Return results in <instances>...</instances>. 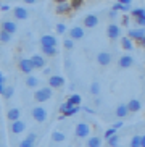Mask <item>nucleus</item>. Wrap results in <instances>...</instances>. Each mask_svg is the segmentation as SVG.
Wrapping results in <instances>:
<instances>
[{"label":"nucleus","mask_w":145,"mask_h":147,"mask_svg":"<svg viewBox=\"0 0 145 147\" xmlns=\"http://www.w3.org/2000/svg\"><path fill=\"white\" fill-rule=\"evenodd\" d=\"M113 10H115V11H129L131 7H129V5H123V3L118 2L116 5H113Z\"/></svg>","instance_id":"32"},{"label":"nucleus","mask_w":145,"mask_h":147,"mask_svg":"<svg viewBox=\"0 0 145 147\" xmlns=\"http://www.w3.org/2000/svg\"><path fill=\"white\" fill-rule=\"evenodd\" d=\"M128 108H129V112H132V113H136V112H139L142 108V104H140V100H137V99H132V100H129L128 102Z\"/></svg>","instance_id":"20"},{"label":"nucleus","mask_w":145,"mask_h":147,"mask_svg":"<svg viewBox=\"0 0 145 147\" xmlns=\"http://www.w3.org/2000/svg\"><path fill=\"white\" fill-rule=\"evenodd\" d=\"M131 15H132L134 18H142V16H145V8H134L132 11H131Z\"/></svg>","instance_id":"34"},{"label":"nucleus","mask_w":145,"mask_h":147,"mask_svg":"<svg viewBox=\"0 0 145 147\" xmlns=\"http://www.w3.org/2000/svg\"><path fill=\"white\" fill-rule=\"evenodd\" d=\"M36 139H37V134H36V133H29L21 141V142H19V147H34Z\"/></svg>","instance_id":"9"},{"label":"nucleus","mask_w":145,"mask_h":147,"mask_svg":"<svg viewBox=\"0 0 145 147\" xmlns=\"http://www.w3.org/2000/svg\"><path fill=\"white\" fill-rule=\"evenodd\" d=\"M115 134H116V129H115V128H110V129H107V131H105V134H103V138H105V139H110L111 136H115Z\"/></svg>","instance_id":"38"},{"label":"nucleus","mask_w":145,"mask_h":147,"mask_svg":"<svg viewBox=\"0 0 145 147\" xmlns=\"http://www.w3.org/2000/svg\"><path fill=\"white\" fill-rule=\"evenodd\" d=\"M98 24V18L97 15H87L84 18V26L85 28H95Z\"/></svg>","instance_id":"16"},{"label":"nucleus","mask_w":145,"mask_h":147,"mask_svg":"<svg viewBox=\"0 0 145 147\" xmlns=\"http://www.w3.org/2000/svg\"><path fill=\"white\" fill-rule=\"evenodd\" d=\"M128 113H129V108H128V105H126V104H119L118 107H116V110H115V115L118 118L128 117Z\"/></svg>","instance_id":"18"},{"label":"nucleus","mask_w":145,"mask_h":147,"mask_svg":"<svg viewBox=\"0 0 145 147\" xmlns=\"http://www.w3.org/2000/svg\"><path fill=\"white\" fill-rule=\"evenodd\" d=\"M52 95H53V92H52V87H40V89H37L34 94V99L37 100V102H47V100L52 99Z\"/></svg>","instance_id":"1"},{"label":"nucleus","mask_w":145,"mask_h":147,"mask_svg":"<svg viewBox=\"0 0 145 147\" xmlns=\"http://www.w3.org/2000/svg\"><path fill=\"white\" fill-rule=\"evenodd\" d=\"M128 37H131V39H136V40H139V42H140V40L145 37V28L128 31Z\"/></svg>","instance_id":"11"},{"label":"nucleus","mask_w":145,"mask_h":147,"mask_svg":"<svg viewBox=\"0 0 145 147\" xmlns=\"http://www.w3.org/2000/svg\"><path fill=\"white\" fill-rule=\"evenodd\" d=\"M121 45H123V49H124V50H128V52L134 49V45H132V39H131V37H128V36L121 39Z\"/></svg>","instance_id":"26"},{"label":"nucleus","mask_w":145,"mask_h":147,"mask_svg":"<svg viewBox=\"0 0 145 147\" xmlns=\"http://www.w3.org/2000/svg\"><path fill=\"white\" fill-rule=\"evenodd\" d=\"M140 44H142V47H144V49H145V37H144V39H142V40H140Z\"/></svg>","instance_id":"50"},{"label":"nucleus","mask_w":145,"mask_h":147,"mask_svg":"<svg viewBox=\"0 0 145 147\" xmlns=\"http://www.w3.org/2000/svg\"><path fill=\"white\" fill-rule=\"evenodd\" d=\"M16 29H18V26L15 21H2V31L13 34V32H16Z\"/></svg>","instance_id":"14"},{"label":"nucleus","mask_w":145,"mask_h":147,"mask_svg":"<svg viewBox=\"0 0 145 147\" xmlns=\"http://www.w3.org/2000/svg\"><path fill=\"white\" fill-rule=\"evenodd\" d=\"M90 131H92V128H90V125H87V123H79V125L76 126V129H74V134H76L77 138H89Z\"/></svg>","instance_id":"2"},{"label":"nucleus","mask_w":145,"mask_h":147,"mask_svg":"<svg viewBox=\"0 0 145 147\" xmlns=\"http://www.w3.org/2000/svg\"><path fill=\"white\" fill-rule=\"evenodd\" d=\"M47 110L44 107H34L32 108V118H34L37 123H44V121L47 120Z\"/></svg>","instance_id":"3"},{"label":"nucleus","mask_w":145,"mask_h":147,"mask_svg":"<svg viewBox=\"0 0 145 147\" xmlns=\"http://www.w3.org/2000/svg\"><path fill=\"white\" fill-rule=\"evenodd\" d=\"M132 65H134V57L132 55L126 53V55L119 57V61H118V66H119V68L126 69V68H131Z\"/></svg>","instance_id":"5"},{"label":"nucleus","mask_w":145,"mask_h":147,"mask_svg":"<svg viewBox=\"0 0 145 147\" xmlns=\"http://www.w3.org/2000/svg\"><path fill=\"white\" fill-rule=\"evenodd\" d=\"M13 16L16 18V20H26V18L29 16V15H28V10L24 8V7H15V8H13Z\"/></svg>","instance_id":"13"},{"label":"nucleus","mask_w":145,"mask_h":147,"mask_svg":"<svg viewBox=\"0 0 145 147\" xmlns=\"http://www.w3.org/2000/svg\"><path fill=\"white\" fill-rule=\"evenodd\" d=\"M107 142H108L110 147H118V144H119V136H118V134L111 136L110 139H107Z\"/></svg>","instance_id":"30"},{"label":"nucleus","mask_w":145,"mask_h":147,"mask_svg":"<svg viewBox=\"0 0 145 147\" xmlns=\"http://www.w3.org/2000/svg\"><path fill=\"white\" fill-rule=\"evenodd\" d=\"M121 126H123V121H118V123H116V125L113 126V128H115V129H119Z\"/></svg>","instance_id":"44"},{"label":"nucleus","mask_w":145,"mask_h":147,"mask_svg":"<svg viewBox=\"0 0 145 147\" xmlns=\"http://www.w3.org/2000/svg\"><path fill=\"white\" fill-rule=\"evenodd\" d=\"M66 104H68L69 107H72V105H81V95H79V94L69 95V99L66 100Z\"/></svg>","instance_id":"25"},{"label":"nucleus","mask_w":145,"mask_h":147,"mask_svg":"<svg viewBox=\"0 0 145 147\" xmlns=\"http://www.w3.org/2000/svg\"><path fill=\"white\" fill-rule=\"evenodd\" d=\"M24 82H26V86L28 87H37L39 86V79L36 78V76H28Z\"/></svg>","instance_id":"29"},{"label":"nucleus","mask_w":145,"mask_h":147,"mask_svg":"<svg viewBox=\"0 0 145 147\" xmlns=\"http://www.w3.org/2000/svg\"><path fill=\"white\" fill-rule=\"evenodd\" d=\"M142 147H145V134L142 136Z\"/></svg>","instance_id":"49"},{"label":"nucleus","mask_w":145,"mask_h":147,"mask_svg":"<svg viewBox=\"0 0 145 147\" xmlns=\"http://www.w3.org/2000/svg\"><path fill=\"white\" fill-rule=\"evenodd\" d=\"M0 94L3 95V99H5V100H8V99H11L13 94H15V87H13V86H7L3 91L0 92Z\"/></svg>","instance_id":"27"},{"label":"nucleus","mask_w":145,"mask_h":147,"mask_svg":"<svg viewBox=\"0 0 145 147\" xmlns=\"http://www.w3.org/2000/svg\"><path fill=\"white\" fill-rule=\"evenodd\" d=\"M63 45H64V49H68V50H71L72 47H74V40L72 39H66L63 42Z\"/></svg>","instance_id":"39"},{"label":"nucleus","mask_w":145,"mask_h":147,"mask_svg":"<svg viewBox=\"0 0 145 147\" xmlns=\"http://www.w3.org/2000/svg\"><path fill=\"white\" fill-rule=\"evenodd\" d=\"M111 53H108V52H100L97 55V61H98V65H102V66H108L111 63Z\"/></svg>","instance_id":"10"},{"label":"nucleus","mask_w":145,"mask_h":147,"mask_svg":"<svg viewBox=\"0 0 145 147\" xmlns=\"http://www.w3.org/2000/svg\"><path fill=\"white\" fill-rule=\"evenodd\" d=\"M107 36L110 39H116V37H119V26H116V24H110L107 28Z\"/></svg>","instance_id":"17"},{"label":"nucleus","mask_w":145,"mask_h":147,"mask_svg":"<svg viewBox=\"0 0 145 147\" xmlns=\"http://www.w3.org/2000/svg\"><path fill=\"white\" fill-rule=\"evenodd\" d=\"M119 3H123V5H129V7H131L132 0H119Z\"/></svg>","instance_id":"42"},{"label":"nucleus","mask_w":145,"mask_h":147,"mask_svg":"<svg viewBox=\"0 0 145 147\" xmlns=\"http://www.w3.org/2000/svg\"><path fill=\"white\" fill-rule=\"evenodd\" d=\"M56 32H58V34H63V32H66V26H64L63 23H58V24H56Z\"/></svg>","instance_id":"40"},{"label":"nucleus","mask_w":145,"mask_h":147,"mask_svg":"<svg viewBox=\"0 0 145 147\" xmlns=\"http://www.w3.org/2000/svg\"><path fill=\"white\" fill-rule=\"evenodd\" d=\"M55 2H56L58 5H60V3H68V2L71 3V0H55Z\"/></svg>","instance_id":"45"},{"label":"nucleus","mask_w":145,"mask_h":147,"mask_svg":"<svg viewBox=\"0 0 145 147\" xmlns=\"http://www.w3.org/2000/svg\"><path fill=\"white\" fill-rule=\"evenodd\" d=\"M0 10H2V11H8V10H10V5H2V7H0Z\"/></svg>","instance_id":"43"},{"label":"nucleus","mask_w":145,"mask_h":147,"mask_svg":"<svg viewBox=\"0 0 145 147\" xmlns=\"http://www.w3.org/2000/svg\"><path fill=\"white\" fill-rule=\"evenodd\" d=\"M40 45H50V47H56V44H58V40H56L55 36L52 34H44L42 37H40Z\"/></svg>","instance_id":"7"},{"label":"nucleus","mask_w":145,"mask_h":147,"mask_svg":"<svg viewBox=\"0 0 145 147\" xmlns=\"http://www.w3.org/2000/svg\"><path fill=\"white\" fill-rule=\"evenodd\" d=\"M81 112V105H72L69 107L66 112H63V117H72V115H76V113Z\"/></svg>","instance_id":"28"},{"label":"nucleus","mask_w":145,"mask_h":147,"mask_svg":"<svg viewBox=\"0 0 145 147\" xmlns=\"http://www.w3.org/2000/svg\"><path fill=\"white\" fill-rule=\"evenodd\" d=\"M64 78L63 76H58V74H53V76H50L48 78V84H50L52 89H60V87L64 86Z\"/></svg>","instance_id":"4"},{"label":"nucleus","mask_w":145,"mask_h":147,"mask_svg":"<svg viewBox=\"0 0 145 147\" xmlns=\"http://www.w3.org/2000/svg\"><path fill=\"white\" fill-rule=\"evenodd\" d=\"M31 60H32V65H34V68H37V69H40V68H44L45 66V58H44L42 55H32L31 57Z\"/></svg>","instance_id":"15"},{"label":"nucleus","mask_w":145,"mask_h":147,"mask_svg":"<svg viewBox=\"0 0 145 147\" xmlns=\"http://www.w3.org/2000/svg\"><path fill=\"white\" fill-rule=\"evenodd\" d=\"M0 40H2V44H8L11 40V34L5 32V31H0Z\"/></svg>","instance_id":"33"},{"label":"nucleus","mask_w":145,"mask_h":147,"mask_svg":"<svg viewBox=\"0 0 145 147\" xmlns=\"http://www.w3.org/2000/svg\"><path fill=\"white\" fill-rule=\"evenodd\" d=\"M84 112H87V113H94V110H92V108H84Z\"/></svg>","instance_id":"48"},{"label":"nucleus","mask_w":145,"mask_h":147,"mask_svg":"<svg viewBox=\"0 0 145 147\" xmlns=\"http://www.w3.org/2000/svg\"><path fill=\"white\" fill-rule=\"evenodd\" d=\"M87 147H102V139L98 136H90L87 139Z\"/></svg>","instance_id":"23"},{"label":"nucleus","mask_w":145,"mask_h":147,"mask_svg":"<svg viewBox=\"0 0 145 147\" xmlns=\"http://www.w3.org/2000/svg\"><path fill=\"white\" fill-rule=\"evenodd\" d=\"M10 129H11L13 134H21V133H24V129H26V123L21 120L13 121L11 125H10Z\"/></svg>","instance_id":"8"},{"label":"nucleus","mask_w":145,"mask_h":147,"mask_svg":"<svg viewBox=\"0 0 145 147\" xmlns=\"http://www.w3.org/2000/svg\"><path fill=\"white\" fill-rule=\"evenodd\" d=\"M37 0H24V3H28V5H32V3H36Z\"/></svg>","instance_id":"47"},{"label":"nucleus","mask_w":145,"mask_h":147,"mask_svg":"<svg viewBox=\"0 0 145 147\" xmlns=\"http://www.w3.org/2000/svg\"><path fill=\"white\" fill-rule=\"evenodd\" d=\"M19 69H21L23 73L29 74L31 71L36 69V68H34V65H32V60H31V58H21V60H19Z\"/></svg>","instance_id":"6"},{"label":"nucleus","mask_w":145,"mask_h":147,"mask_svg":"<svg viewBox=\"0 0 145 147\" xmlns=\"http://www.w3.org/2000/svg\"><path fill=\"white\" fill-rule=\"evenodd\" d=\"M84 37V29H82L81 26H74L71 31H69V39L72 40H79Z\"/></svg>","instance_id":"12"},{"label":"nucleus","mask_w":145,"mask_h":147,"mask_svg":"<svg viewBox=\"0 0 145 147\" xmlns=\"http://www.w3.org/2000/svg\"><path fill=\"white\" fill-rule=\"evenodd\" d=\"M90 94H92V95H98V94H100V84H98L97 81L90 84Z\"/></svg>","instance_id":"35"},{"label":"nucleus","mask_w":145,"mask_h":147,"mask_svg":"<svg viewBox=\"0 0 145 147\" xmlns=\"http://www.w3.org/2000/svg\"><path fill=\"white\" fill-rule=\"evenodd\" d=\"M131 147H142V136L136 134V136L131 139Z\"/></svg>","instance_id":"31"},{"label":"nucleus","mask_w":145,"mask_h":147,"mask_svg":"<svg viewBox=\"0 0 145 147\" xmlns=\"http://www.w3.org/2000/svg\"><path fill=\"white\" fill-rule=\"evenodd\" d=\"M5 87H7V76L2 73V74H0V92L3 91Z\"/></svg>","instance_id":"36"},{"label":"nucleus","mask_w":145,"mask_h":147,"mask_svg":"<svg viewBox=\"0 0 145 147\" xmlns=\"http://www.w3.org/2000/svg\"><path fill=\"white\" fill-rule=\"evenodd\" d=\"M82 3H84V0H71V7H72L74 10L81 8V7H82Z\"/></svg>","instance_id":"37"},{"label":"nucleus","mask_w":145,"mask_h":147,"mask_svg":"<svg viewBox=\"0 0 145 147\" xmlns=\"http://www.w3.org/2000/svg\"><path fill=\"white\" fill-rule=\"evenodd\" d=\"M136 21H137V24H139L140 28H145V16H142V18H137Z\"/></svg>","instance_id":"41"},{"label":"nucleus","mask_w":145,"mask_h":147,"mask_svg":"<svg viewBox=\"0 0 145 147\" xmlns=\"http://www.w3.org/2000/svg\"><path fill=\"white\" fill-rule=\"evenodd\" d=\"M40 49H42V53H44L45 57H55L56 53H58L56 47H50V45H40Z\"/></svg>","instance_id":"22"},{"label":"nucleus","mask_w":145,"mask_h":147,"mask_svg":"<svg viewBox=\"0 0 145 147\" xmlns=\"http://www.w3.org/2000/svg\"><path fill=\"white\" fill-rule=\"evenodd\" d=\"M71 10H72L71 3H60V5H56V13H58V15H68Z\"/></svg>","instance_id":"21"},{"label":"nucleus","mask_w":145,"mask_h":147,"mask_svg":"<svg viewBox=\"0 0 145 147\" xmlns=\"http://www.w3.org/2000/svg\"><path fill=\"white\" fill-rule=\"evenodd\" d=\"M19 117H21V112H19V108H10L8 113H7V118H8L10 121H18L19 120Z\"/></svg>","instance_id":"19"},{"label":"nucleus","mask_w":145,"mask_h":147,"mask_svg":"<svg viewBox=\"0 0 145 147\" xmlns=\"http://www.w3.org/2000/svg\"><path fill=\"white\" fill-rule=\"evenodd\" d=\"M128 23H129V16H124L123 18V24L124 26H128Z\"/></svg>","instance_id":"46"},{"label":"nucleus","mask_w":145,"mask_h":147,"mask_svg":"<svg viewBox=\"0 0 145 147\" xmlns=\"http://www.w3.org/2000/svg\"><path fill=\"white\" fill-rule=\"evenodd\" d=\"M64 139H66V134L63 131H53L52 133V141L53 142H63Z\"/></svg>","instance_id":"24"}]
</instances>
